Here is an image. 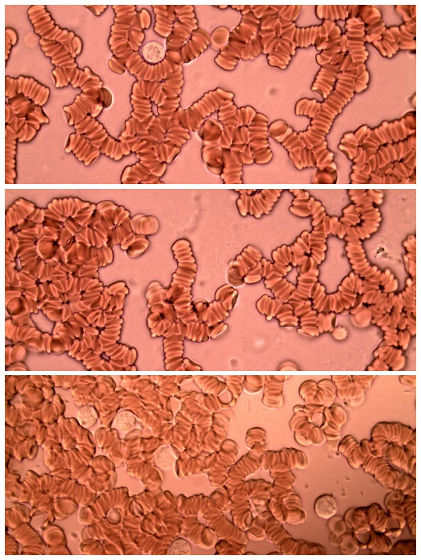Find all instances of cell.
I'll list each match as a JSON object with an SVG mask.
<instances>
[{"instance_id": "cell-1", "label": "cell", "mask_w": 421, "mask_h": 560, "mask_svg": "<svg viewBox=\"0 0 421 560\" xmlns=\"http://www.w3.org/2000/svg\"><path fill=\"white\" fill-rule=\"evenodd\" d=\"M415 111L407 113L398 120L383 121L379 126L371 128L362 139L357 153L352 160V170L359 169L380 146L403 141L410 135L415 134Z\"/></svg>"}, {"instance_id": "cell-2", "label": "cell", "mask_w": 421, "mask_h": 560, "mask_svg": "<svg viewBox=\"0 0 421 560\" xmlns=\"http://www.w3.org/2000/svg\"><path fill=\"white\" fill-rule=\"evenodd\" d=\"M344 239L346 241V256L353 272L362 279V284L382 286L385 292L397 289L398 280L389 269H387L382 272L377 266L370 265L357 226L349 227Z\"/></svg>"}, {"instance_id": "cell-3", "label": "cell", "mask_w": 421, "mask_h": 560, "mask_svg": "<svg viewBox=\"0 0 421 560\" xmlns=\"http://www.w3.org/2000/svg\"><path fill=\"white\" fill-rule=\"evenodd\" d=\"M357 73V69L354 68L352 71H344L338 74L334 90L321 102V107L317 115L310 122L311 126L330 132L335 117L354 97Z\"/></svg>"}, {"instance_id": "cell-4", "label": "cell", "mask_w": 421, "mask_h": 560, "mask_svg": "<svg viewBox=\"0 0 421 560\" xmlns=\"http://www.w3.org/2000/svg\"><path fill=\"white\" fill-rule=\"evenodd\" d=\"M345 29L347 54L358 71L354 93H360L367 89L370 78L365 65L369 52L365 46L364 25L358 16H349L345 20Z\"/></svg>"}, {"instance_id": "cell-5", "label": "cell", "mask_w": 421, "mask_h": 560, "mask_svg": "<svg viewBox=\"0 0 421 560\" xmlns=\"http://www.w3.org/2000/svg\"><path fill=\"white\" fill-rule=\"evenodd\" d=\"M413 148H416V134L410 135L403 141L380 146L363 166L352 171L350 183L368 184L371 173L402 159Z\"/></svg>"}, {"instance_id": "cell-6", "label": "cell", "mask_w": 421, "mask_h": 560, "mask_svg": "<svg viewBox=\"0 0 421 560\" xmlns=\"http://www.w3.org/2000/svg\"><path fill=\"white\" fill-rule=\"evenodd\" d=\"M360 468L385 489L416 496V479L394 467L383 457L369 455Z\"/></svg>"}, {"instance_id": "cell-7", "label": "cell", "mask_w": 421, "mask_h": 560, "mask_svg": "<svg viewBox=\"0 0 421 560\" xmlns=\"http://www.w3.org/2000/svg\"><path fill=\"white\" fill-rule=\"evenodd\" d=\"M263 529L268 539L280 554L285 555H326V548L319 543L296 539L284 528L283 524L267 511Z\"/></svg>"}, {"instance_id": "cell-8", "label": "cell", "mask_w": 421, "mask_h": 560, "mask_svg": "<svg viewBox=\"0 0 421 560\" xmlns=\"http://www.w3.org/2000/svg\"><path fill=\"white\" fill-rule=\"evenodd\" d=\"M274 8L281 21L282 31L278 43L272 53L268 56V59L271 66L285 69L292 57L296 54V47L293 38L296 28L295 21L300 13L301 6L279 5Z\"/></svg>"}, {"instance_id": "cell-9", "label": "cell", "mask_w": 421, "mask_h": 560, "mask_svg": "<svg viewBox=\"0 0 421 560\" xmlns=\"http://www.w3.org/2000/svg\"><path fill=\"white\" fill-rule=\"evenodd\" d=\"M312 207V230L308 233V242L310 247V258L319 266L325 258L327 250V238L328 235L334 236V229L338 218L330 217L325 212V208L319 201L310 197Z\"/></svg>"}, {"instance_id": "cell-10", "label": "cell", "mask_w": 421, "mask_h": 560, "mask_svg": "<svg viewBox=\"0 0 421 560\" xmlns=\"http://www.w3.org/2000/svg\"><path fill=\"white\" fill-rule=\"evenodd\" d=\"M389 521L387 512L378 503L355 508L352 515L351 531L357 539L360 548H366L371 530L385 533Z\"/></svg>"}, {"instance_id": "cell-11", "label": "cell", "mask_w": 421, "mask_h": 560, "mask_svg": "<svg viewBox=\"0 0 421 560\" xmlns=\"http://www.w3.org/2000/svg\"><path fill=\"white\" fill-rule=\"evenodd\" d=\"M269 132L274 139L285 148L297 169L316 167V161L312 153L306 148L299 133L285 121L275 120L270 125Z\"/></svg>"}, {"instance_id": "cell-12", "label": "cell", "mask_w": 421, "mask_h": 560, "mask_svg": "<svg viewBox=\"0 0 421 560\" xmlns=\"http://www.w3.org/2000/svg\"><path fill=\"white\" fill-rule=\"evenodd\" d=\"M369 442L374 453L388 443L404 447L416 453V431L398 422H379L371 429Z\"/></svg>"}, {"instance_id": "cell-13", "label": "cell", "mask_w": 421, "mask_h": 560, "mask_svg": "<svg viewBox=\"0 0 421 560\" xmlns=\"http://www.w3.org/2000/svg\"><path fill=\"white\" fill-rule=\"evenodd\" d=\"M416 148L399 161L369 175L368 184L415 183Z\"/></svg>"}, {"instance_id": "cell-14", "label": "cell", "mask_w": 421, "mask_h": 560, "mask_svg": "<svg viewBox=\"0 0 421 560\" xmlns=\"http://www.w3.org/2000/svg\"><path fill=\"white\" fill-rule=\"evenodd\" d=\"M347 194L360 214L361 222L357 227L360 232L362 241L369 238L380 227L382 221L380 210L375 206L367 189H349Z\"/></svg>"}, {"instance_id": "cell-15", "label": "cell", "mask_w": 421, "mask_h": 560, "mask_svg": "<svg viewBox=\"0 0 421 560\" xmlns=\"http://www.w3.org/2000/svg\"><path fill=\"white\" fill-rule=\"evenodd\" d=\"M298 133L306 148L312 153L319 171L337 172L334 155L327 147L325 133L311 128L310 125L305 131Z\"/></svg>"}, {"instance_id": "cell-16", "label": "cell", "mask_w": 421, "mask_h": 560, "mask_svg": "<svg viewBox=\"0 0 421 560\" xmlns=\"http://www.w3.org/2000/svg\"><path fill=\"white\" fill-rule=\"evenodd\" d=\"M294 411V414L290 421L289 426L293 432L295 441L304 447L323 444L325 441V438L321 427L307 420L301 405L295 406Z\"/></svg>"}, {"instance_id": "cell-17", "label": "cell", "mask_w": 421, "mask_h": 560, "mask_svg": "<svg viewBox=\"0 0 421 560\" xmlns=\"http://www.w3.org/2000/svg\"><path fill=\"white\" fill-rule=\"evenodd\" d=\"M347 420L346 411L338 405L325 407L323 410V422L321 429L325 436V447L329 450L336 451L338 441L341 436V430Z\"/></svg>"}, {"instance_id": "cell-18", "label": "cell", "mask_w": 421, "mask_h": 560, "mask_svg": "<svg viewBox=\"0 0 421 560\" xmlns=\"http://www.w3.org/2000/svg\"><path fill=\"white\" fill-rule=\"evenodd\" d=\"M374 455L383 457L390 464L416 479V453L404 447L388 443Z\"/></svg>"}, {"instance_id": "cell-19", "label": "cell", "mask_w": 421, "mask_h": 560, "mask_svg": "<svg viewBox=\"0 0 421 560\" xmlns=\"http://www.w3.org/2000/svg\"><path fill=\"white\" fill-rule=\"evenodd\" d=\"M347 52H341L330 62L321 66L311 86V90L319 93L325 99L334 90L341 71V67Z\"/></svg>"}, {"instance_id": "cell-20", "label": "cell", "mask_w": 421, "mask_h": 560, "mask_svg": "<svg viewBox=\"0 0 421 560\" xmlns=\"http://www.w3.org/2000/svg\"><path fill=\"white\" fill-rule=\"evenodd\" d=\"M404 494L400 491H389L384 498V505L389 516V525L385 533L390 538L398 537L406 526Z\"/></svg>"}, {"instance_id": "cell-21", "label": "cell", "mask_w": 421, "mask_h": 560, "mask_svg": "<svg viewBox=\"0 0 421 560\" xmlns=\"http://www.w3.org/2000/svg\"><path fill=\"white\" fill-rule=\"evenodd\" d=\"M337 451L353 469H358L369 455H374L369 439L358 442L352 435H347L339 440Z\"/></svg>"}, {"instance_id": "cell-22", "label": "cell", "mask_w": 421, "mask_h": 560, "mask_svg": "<svg viewBox=\"0 0 421 560\" xmlns=\"http://www.w3.org/2000/svg\"><path fill=\"white\" fill-rule=\"evenodd\" d=\"M336 24V22L323 20L321 25L296 27L293 38L296 48H306L313 45L317 51L321 52L322 46L327 40L330 30Z\"/></svg>"}, {"instance_id": "cell-23", "label": "cell", "mask_w": 421, "mask_h": 560, "mask_svg": "<svg viewBox=\"0 0 421 560\" xmlns=\"http://www.w3.org/2000/svg\"><path fill=\"white\" fill-rule=\"evenodd\" d=\"M363 22L365 42L372 43L379 41L387 27L380 10L374 5H358L357 16Z\"/></svg>"}, {"instance_id": "cell-24", "label": "cell", "mask_w": 421, "mask_h": 560, "mask_svg": "<svg viewBox=\"0 0 421 560\" xmlns=\"http://www.w3.org/2000/svg\"><path fill=\"white\" fill-rule=\"evenodd\" d=\"M263 462L266 470L278 463L288 464L292 469H304L309 462L307 455L303 451L294 448L268 451L264 455Z\"/></svg>"}, {"instance_id": "cell-25", "label": "cell", "mask_w": 421, "mask_h": 560, "mask_svg": "<svg viewBox=\"0 0 421 560\" xmlns=\"http://www.w3.org/2000/svg\"><path fill=\"white\" fill-rule=\"evenodd\" d=\"M268 469H270V475L274 480L270 493V498L293 489L296 477L290 466L278 463L272 465Z\"/></svg>"}, {"instance_id": "cell-26", "label": "cell", "mask_w": 421, "mask_h": 560, "mask_svg": "<svg viewBox=\"0 0 421 560\" xmlns=\"http://www.w3.org/2000/svg\"><path fill=\"white\" fill-rule=\"evenodd\" d=\"M274 497L279 498L285 507L288 513L286 523L299 525L305 522L307 515L303 508L301 498L296 492L292 489L281 493Z\"/></svg>"}, {"instance_id": "cell-27", "label": "cell", "mask_w": 421, "mask_h": 560, "mask_svg": "<svg viewBox=\"0 0 421 560\" xmlns=\"http://www.w3.org/2000/svg\"><path fill=\"white\" fill-rule=\"evenodd\" d=\"M341 29L337 25H334L330 30L327 41L321 47V52L316 56V61L322 66L330 62L336 55L341 52Z\"/></svg>"}, {"instance_id": "cell-28", "label": "cell", "mask_w": 421, "mask_h": 560, "mask_svg": "<svg viewBox=\"0 0 421 560\" xmlns=\"http://www.w3.org/2000/svg\"><path fill=\"white\" fill-rule=\"evenodd\" d=\"M308 231H303L290 246L296 267L299 273H304L310 267V247L308 242Z\"/></svg>"}, {"instance_id": "cell-29", "label": "cell", "mask_w": 421, "mask_h": 560, "mask_svg": "<svg viewBox=\"0 0 421 560\" xmlns=\"http://www.w3.org/2000/svg\"><path fill=\"white\" fill-rule=\"evenodd\" d=\"M398 41L399 27L393 25L387 27L381 39L372 43V45L382 56L391 58L399 51Z\"/></svg>"}, {"instance_id": "cell-30", "label": "cell", "mask_w": 421, "mask_h": 560, "mask_svg": "<svg viewBox=\"0 0 421 560\" xmlns=\"http://www.w3.org/2000/svg\"><path fill=\"white\" fill-rule=\"evenodd\" d=\"M370 129L367 125H362L354 132L345 133L340 140L338 148L343 152L348 159L352 161L357 153L362 139Z\"/></svg>"}, {"instance_id": "cell-31", "label": "cell", "mask_w": 421, "mask_h": 560, "mask_svg": "<svg viewBox=\"0 0 421 560\" xmlns=\"http://www.w3.org/2000/svg\"><path fill=\"white\" fill-rule=\"evenodd\" d=\"M342 212L343 215L336 221L334 229V236L340 239L344 238L349 227L357 226L361 222L360 214L354 203L348 205Z\"/></svg>"}, {"instance_id": "cell-32", "label": "cell", "mask_w": 421, "mask_h": 560, "mask_svg": "<svg viewBox=\"0 0 421 560\" xmlns=\"http://www.w3.org/2000/svg\"><path fill=\"white\" fill-rule=\"evenodd\" d=\"M353 5H316L315 13L318 19L336 22L349 18Z\"/></svg>"}, {"instance_id": "cell-33", "label": "cell", "mask_w": 421, "mask_h": 560, "mask_svg": "<svg viewBox=\"0 0 421 560\" xmlns=\"http://www.w3.org/2000/svg\"><path fill=\"white\" fill-rule=\"evenodd\" d=\"M295 197L290 207V212L295 216L306 218L311 216L312 207L310 193L303 189L290 190Z\"/></svg>"}, {"instance_id": "cell-34", "label": "cell", "mask_w": 421, "mask_h": 560, "mask_svg": "<svg viewBox=\"0 0 421 560\" xmlns=\"http://www.w3.org/2000/svg\"><path fill=\"white\" fill-rule=\"evenodd\" d=\"M399 27V50L416 49V18L403 22Z\"/></svg>"}, {"instance_id": "cell-35", "label": "cell", "mask_w": 421, "mask_h": 560, "mask_svg": "<svg viewBox=\"0 0 421 560\" xmlns=\"http://www.w3.org/2000/svg\"><path fill=\"white\" fill-rule=\"evenodd\" d=\"M392 545L391 538L387 535L371 530L366 548L371 555H387Z\"/></svg>"}, {"instance_id": "cell-36", "label": "cell", "mask_w": 421, "mask_h": 560, "mask_svg": "<svg viewBox=\"0 0 421 560\" xmlns=\"http://www.w3.org/2000/svg\"><path fill=\"white\" fill-rule=\"evenodd\" d=\"M314 509L319 517L328 519L335 515L338 511L336 500L331 494L321 495L314 502Z\"/></svg>"}, {"instance_id": "cell-37", "label": "cell", "mask_w": 421, "mask_h": 560, "mask_svg": "<svg viewBox=\"0 0 421 560\" xmlns=\"http://www.w3.org/2000/svg\"><path fill=\"white\" fill-rule=\"evenodd\" d=\"M407 253L403 255L402 260L407 273L412 280H415L416 276V237L411 234L402 242Z\"/></svg>"}, {"instance_id": "cell-38", "label": "cell", "mask_w": 421, "mask_h": 560, "mask_svg": "<svg viewBox=\"0 0 421 560\" xmlns=\"http://www.w3.org/2000/svg\"><path fill=\"white\" fill-rule=\"evenodd\" d=\"M405 524L410 534L416 536V496L404 495L403 499Z\"/></svg>"}, {"instance_id": "cell-39", "label": "cell", "mask_w": 421, "mask_h": 560, "mask_svg": "<svg viewBox=\"0 0 421 560\" xmlns=\"http://www.w3.org/2000/svg\"><path fill=\"white\" fill-rule=\"evenodd\" d=\"M144 59L150 64L161 62L165 56V50L162 43L152 41L147 43L141 49Z\"/></svg>"}, {"instance_id": "cell-40", "label": "cell", "mask_w": 421, "mask_h": 560, "mask_svg": "<svg viewBox=\"0 0 421 560\" xmlns=\"http://www.w3.org/2000/svg\"><path fill=\"white\" fill-rule=\"evenodd\" d=\"M321 107V102L315 99L301 98L295 104L294 112L296 115L307 116L311 120L318 113Z\"/></svg>"}, {"instance_id": "cell-41", "label": "cell", "mask_w": 421, "mask_h": 560, "mask_svg": "<svg viewBox=\"0 0 421 560\" xmlns=\"http://www.w3.org/2000/svg\"><path fill=\"white\" fill-rule=\"evenodd\" d=\"M338 546L345 555H354L360 549L359 543L352 531H347L339 537Z\"/></svg>"}, {"instance_id": "cell-42", "label": "cell", "mask_w": 421, "mask_h": 560, "mask_svg": "<svg viewBox=\"0 0 421 560\" xmlns=\"http://www.w3.org/2000/svg\"><path fill=\"white\" fill-rule=\"evenodd\" d=\"M387 555H416L415 539L398 540L392 545Z\"/></svg>"}, {"instance_id": "cell-43", "label": "cell", "mask_w": 421, "mask_h": 560, "mask_svg": "<svg viewBox=\"0 0 421 560\" xmlns=\"http://www.w3.org/2000/svg\"><path fill=\"white\" fill-rule=\"evenodd\" d=\"M301 408L310 423L319 427L321 426L323 422L325 406L316 404H305V405H301Z\"/></svg>"}, {"instance_id": "cell-44", "label": "cell", "mask_w": 421, "mask_h": 560, "mask_svg": "<svg viewBox=\"0 0 421 560\" xmlns=\"http://www.w3.org/2000/svg\"><path fill=\"white\" fill-rule=\"evenodd\" d=\"M327 526L330 533L334 534L339 538L343 533L347 532V527L340 515H334L327 519Z\"/></svg>"}, {"instance_id": "cell-45", "label": "cell", "mask_w": 421, "mask_h": 560, "mask_svg": "<svg viewBox=\"0 0 421 560\" xmlns=\"http://www.w3.org/2000/svg\"><path fill=\"white\" fill-rule=\"evenodd\" d=\"M394 9L402 22L416 18V5H395Z\"/></svg>"}, {"instance_id": "cell-46", "label": "cell", "mask_w": 421, "mask_h": 560, "mask_svg": "<svg viewBox=\"0 0 421 560\" xmlns=\"http://www.w3.org/2000/svg\"><path fill=\"white\" fill-rule=\"evenodd\" d=\"M337 177V172L319 171L314 177L313 183L333 184L336 183Z\"/></svg>"}, {"instance_id": "cell-47", "label": "cell", "mask_w": 421, "mask_h": 560, "mask_svg": "<svg viewBox=\"0 0 421 560\" xmlns=\"http://www.w3.org/2000/svg\"><path fill=\"white\" fill-rule=\"evenodd\" d=\"M355 508L351 507L346 510L343 517V519L348 529L350 530L352 528V515Z\"/></svg>"}, {"instance_id": "cell-48", "label": "cell", "mask_w": 421, "mask_h": 560, "mask_svg": "<svg viewBox=\"0 0 421 560\" xmlns=\"http://www.w3.org/2000/svg\"><path fill=\"white\" fill-rule=\"evenodd\" d=\"M329 542L332 546H338V537H337L334 534L330 533Z\"/></svg>"}]
</instances>
